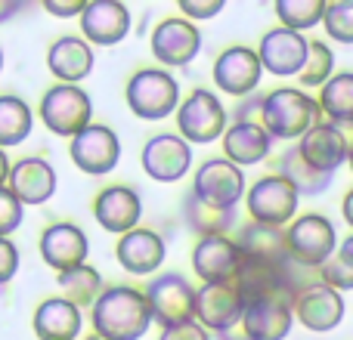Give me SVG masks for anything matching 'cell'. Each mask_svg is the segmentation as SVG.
Instances as JSON below:
<instances>
[{"label": "cell", "instance_id": "obj_41", "mask_svg": "<svg viewBox=\"0 0 353 340\" xmlns=\"http://www.w3.org/2000/svg\"><path fill=\"white\" fill-rule=\"evenodd\" d=\"M19 273V248L12 238H0V285L12 281V275Z\"/></svg>", "mask_w": 353, "mask_h": 340}, {"label": "cell", "instance_id": "obj_26", "mask_svg": "<svg viewBox=\"0 0 353 340\" xmlns=\"http://www.w3.org/2000/svg\"><path fill=\"white\" fill-rule=\"evenodd\" d=\"M220 142H223V158L239 167L261 164V161H267L270 149H273V136L257 121L226 124V130L220 134Z\"/></svg>", "mask_w": 353, "mask_h": 340}, {"label": "cell", "instance_id": "obj_43", "mask_svg": "<svg viewBox=\"0 0 353 340\" xmlns=\"http://www.w3.org/2000/svg\"><path fill=\"white\" fill-rule=\"evenodd\" d=\"M261 96L263 93H248V96H242V103L236 105L232 111H226V115L232 118V121H254V115L261 111Z\"/></svg>", "mask_w": 353, "mask_h": 340}, {"label": "cell", "instance_id": "obj_4", "mask_svg": "<svg viewBox=\"0 0 353 340\" xmlns=\"http://www.w3.org/2000/svg\"><path fill=\"white\" fill-rule=\"evenodd\" d=\"M338 248L335 223L323 213H301L285 226L288 260L304 269H319Z\"/></svg>", "mask_w": 353, "mask_h": 340}, {"label": "cell", "instance_id": "obj_35", "mask_svg": "<svg viewBox=\"0 0 353 340\" xmlns=\"http://www.w3.org/2000/svg\"><path fill=\"white\" fill-rule=\"evenodd\" d=\"M316 275H319L316 281L335 288V291H341V294L350 291L353 288V235L338 244L335 254L316 269Z\"/></svg>", "mask_w": 353, "mask_h": 340}, {"label": "cell", "instance_id": "obj_19", "mask_svg": "<svg viewBox=\"0 0 353 340\" xmlns=\"http://www.w3.org/2000/svg\"><path fill=\"white\" fill-rule=\"evenodd\" d=\"M56 186H59V176H56V167L50 164L47 158H37V155H28V158H19L10 164V176H6V189L19 198V204H47L56 195Z\"/></svg>", "mask_w": 353, "mask_h": 340}, {"label": "cell", "instance_id": "obj_10", "mask_svg": "<svg viewBox=\"0 0 353 340\" xmlns=\"http://www.w3.org/2000/svg\"><path fill=\"white\" fill-rule=\"evenodd\" d=\"M245 300L232 281H208V285L195 288V312L192 319L211 334H223L232 331L242 319Z\"/></svg>", "mask_w": 353, "mask_h": 340}, {"label": "cell", "instance_id": "obj_12", "mask_svg": "<svg viewBox=\"0 0 353 340\" xmlns=\"http://www.w3.org/2000/svg\"><path fill=\"white\" fill-rule=\"evenodd\" d=\"M344 310H347L344 306V294L323 285V281H310V285L301 288L292 297V316L307 331H316V334L335 331L344 319Z\"/></svg>", "mask_w": 353, "mask_h": 340}, {"label": "cell", "instance_id": "obj_8", "mask_svg": "<svg viewBox=\"0 0 353 340\" xmlns=\"http://www.w3.org/2000/svg\"><path fill=\"white\" fill-rule=\"evenodd\" d=\"M149 306V319L161 328L176 322H189L195 312V288L183 273H159L143 291Z\"/></svg>", "mask_w": 353, "mask_h": 340}, {"label": "cell", "instance_id": "obj_38", "mask_svg": "<svg viewBox=\"0 0 353 340\" xmlns=\"http://www.w3.org/2000/svg\"><path fill=\"white\" fill-rule=\"evenodd\" d=\"M25 207L19 204V198L10 192V189H0V238H10L12 232L22 226Z\"/></svg>", "mask_w": 353, "mask_h": 340}, {"label": "cell", "instance_id": "obj_27", "mask_svg": "<svg viewBox=\"0 0 353 340\" xmlns=\"http://www.w3.org/2000/svg\"><path fill=\"white\" fill-rule=\"evenodd\" d=\"M31 325L37 340H74L84 328V312L65 297H47L43 304H37Z\"/></svg>", "mask_w": 353, "mask_h": 340}, {"label": "cell", "instance_id": "obj_2", "mask_svg": "<svg viewBox=\"0 0 353 340\" xmlns=\"http://www.w3.org/2000/svg\"><path fill=\"white\" fill-rule=\"evenodd\" d=\"M316 121H319V105L307 90L279 87V90H270L261 96L257 124L273 140H298Z\"/></svg>", "mask_w": 353, "mask_h": 340}, {"label": "cell", "instance_id": "obj_47", "mask_svg": "<svg viewBox=\"0 0 353 340\" xmlns=\"http://www.w3.org/2000/svg\"><path fill=\"white\" fill-rule=\"evenodd\" d=\"M0 72H3V50H0Z\"/></svg>", "mask_w": 353, "mask_h": 340}, {"label": "cell", "instance_id": "obj_24", "mask_svg": "<svg viewBox=\"0 0 353 340\" xmlns=\"http://www.w3.org/2000/svg\"><path fill=\"white\" fill-rule=\"evenodd\" d=\"M239 263H242V254H239L232 235H205L192 248V273L201 279V285L232 281Z\"/></svg>", "mask_w": 353, "mask_h": 340}, {"label": "cell", "instance_id": "obj_33", "mask_svg": "<svg viewBox=\"0 0 353 340\" xmlns=\"http://www.w3.org/2000/svg\"><path fill=\"white\" fill-rule=\"evenodd\" d=\"M56 281H59L62 294L68 304H74L78 310H87L93 306V300L103 294V275L99 269H93L90 263H78V266L65 269V273H56Z\"/></svg>", "mask_w": 353, "mask_h": 340}, {"label": "cell", "instance_id": "obj_25", "mask_svg": "<svg viewBox=\"0 0 353 340\" xmlns=\"http://www.w3.org/2000/svg\"><path fill=\"white\" fill-rule=\"evenodd\" d=\"M93 47L78 34L56 37L47 50V68L56 84H81L93 72Z\"/></svg>", "mask_w": 353, "mask_h": 340}, {"label": "cell", "instance_id": "obj_34", "mask_svg": "<svg viewBox=\"0 0 353 340\" xmlns=\"http://www.w3.org/2000/svg\"><path fill=\"white\" fill-rule=\"evenodd\" d=\"M273 6L282 28H292L304 34V31L316 28L323 22L325 0H273Z\"/></svg>", "mask_w": 353, "mask_h": 340}, {"label": "cell", "instance_id": "obj_45", "mask_svg": "<svg viewBox=\"0 0 353 340\" xmlns=\"http://www.w3.org/2000/svg\"><path fill=\"white\" fill-rule=\"evenodd\" d=\"M10 164H12V161L6 158V149H0V189L6 186V176H10Z\"/></svg>", "mask_w": 353, "mask_h": 340}, {"label": "cell", "instance_id": "obj_30", "mask_svg": "<svg viewBox=\"0 0 353 340\" xmlns=\"http://www.w3.org/2000/svg\"><path fill=\"white\" fill-rule=\"evenodd\" d=\"M319 115H325L338 127L353 124V74L335 72L323 87H319Z\"/></svg>", "mask_w": 353, "mask_h": 340}, {"label": "cell", "instance_id": "obj_46", "mask_svg": "<svg viewBox=\"0 0 353 340\" xmlns=\"http://www.w3.org/2000/svg\"><path fill=\"white\" fill-rule=\"evenodd\" d=\"M344 223L353 226V195H347V198H344Z\"/></svg>", "mask_w": 353, "mask_h": 340}, {"label": "cell", "instance_id": "obj_31", "mask_svg": "<svg viewBox=\"0 0 353 340\" xmlns=\"http://www.w3.org/2000/svg\"><path fill=\"white\" fill-rule=\"evenodd\" d=\"M276 173H279L282 180L292 182V189L298 195H323L325 189L332 186V180H335V176L319 173V170H313L310 164H307V161L301 158L298 146H288L285 152L279 155V161H276Z\"/></svg>", "mask_w": 353, "mask_h": 340}, {"label": "cell", "instance_id": "obj_44", "mask_svg": "<svg viewBox=\"0 0 353 340\" xmlns=\"http://www.w3.org/2000/svg\"><path fill=\"white\" fill-rule=\"evenodd\" d=\"M28 3H31V0H0V25L10 22L12 16H19V12H22Z\"/></svg>", "mask_w": 353, "mask_h": 340}, {"label": "cell", "instance_id": "obj_11", "mask_svg": "<svg viewBox=\"0 0 353 340\" xmlns=\"http://www.w3.org/2000/svg\"><path fill=\"white\" fill-rule=\"evenodd\" d=\"M149 50H152L155 62L165 68H183L201 53V31L195 22L183 16H168L155 25L152 37H149Z\"/></svg>", "mask_w": 353, "mask_h": 340}, {"label": "cell", "instance_id": "obj_13", "mask_svg": "<svg viewBox=\"0 0 353 340\" xmlns=\"http://www.w3.org/2000/svg\"><path fill=\"white\" fill-rule=\"evenodd\" d=\"M245 170L226 158H208L192 180V192L214 207H236L245 198Z\"/></svg>", "mask_w": 353, "mask_h": 340}, {"label": "cell", "instance_id": "obj_20", "mask_svg": "<svg viewBox=\"0 0 353 340\" xmlns=\"http://www.w3.org/2000/svg\"><path fill=\"white\" fill-rule=\"evenodd\" d=\"M87 254H90V238L78 223L62 220L41 232V257L53 273H65L78 263H87Z\"/></svg>", "mask_w": 353, "mask_h": 340}, {"label": "cell", "instance_id": "obj_40", "mask_svg": "<svg viewBox=\"0 0 353 340\" xmlns=\"http://www.w3.org/2000/svg\"><path fill=\"white\" fill-rule=\"evenodd\" d=\"M159 340H211V331H205L195 319H189V322H176L161 328Z\"/></svg>", "mask_w": 353, "mask_h": 340}, {"label": "cell", "instance_id": "obj_22", "mask_svg": "<svg viewBox=\"0 0 353 340\" xmlns=\"http://www.w3.org/2000/svg\"><path fill=\"white\" fill-rule=\"evenodd\" d=\"M93 217L112 235L137 229L143 220V198L134 186H109L93 198Z\"/></svg>", "mask_w": 353, "mask_h": 340}, {"label": "cell", "instance_id": "obj_17", "mask_svg": "<svg viewBox=\"0 0 353 340\" xmlns=\"http://www.w3.org/2000/svg\"><path fill=\"white\" fill-rule=\"evenodd\" d=\"M211 74H214V87H217V90L242 99L257 90V84H261V78H263V68H261V59H257L254 50L236 43V47H226L223 53L217 56Z\"/></svg>", "mask_w": 353, "mask_h": 340}, {"label": "cell", "instance_id": "obj_29", "mask_svg": "<svg viewBox=\"0 0 353 340\" xmlns=\"http://www.w3.org/2000/svg\"><path fill=\"white\" fill-rule=\"evenodd\" d=\"M183 211V223L192 235L205 238V235H230V229L236 226V207H214L208 201H201L192 189H186L180 201Z\"/></svg>", "mask_w": 353, "mask_h": 340}, {"label": "cell", "instance_id": "obj_16", "mask_svg": "<svg viewBox=\"0 0 353 340\" xmlns=\"http://www.w3.org/2000/svg\"><path fill=\"white\" fill-rule=\"evenodd\" d=\"M307 43L310 41H307L301 31L276 25V28H270L267 34L261 37L254 53H257V59H261L263 72L276 74V78H294L307 59Z\"/></svg>", "mask_w": 353, "mask_h": 340}, {"label": "cell", "instance_id": "obj_37", "mask_svg": "<svg viewBox=\"0 0 353 340\" xmlns=\"http://www.w3.org/2000/svg\"><path fill=\"white\" fill-rule=\"evenodd\" d=\"M325 34L338 43H353V0H325L323 22Z\"/></svg>", "mask_w": 353, "mask_h": 340}, {"label": "cell", "instance_id": "obj_21", "mask_svg": "<svg viewBox=\"0 0 353 340\" xmlns=\"http://www.w3.org/2000/svg\"><path fill=\"white\" fill-rule=\"evenodd\" d=\"M245 331V340H285L294 325L292 316V300L288 297H263L245 304L242 319H239Z\"/></svg>", "mask_w": 353, "mask_h": 340}, {"label": "cell", "instance_id": "obj_14", "mask_svg": "<svg viewBox=\"0 0 353 340\" xmlns=\"http://www.w3.org/2000/svg\"><path fill=\"white\" fill-rule=\"evenodd\" d=\"M143 170L155 182H180L192 167V146L180 134H155L143 146Z\"/></svg>", "mask_w": 353, "mask_h": 340}, {"label": "cell", "instance_id": "obj_23", "mask_svg": "<svg viewBox=\"0 0 353 340\" xmlns=\"http://www.w3.org/2000/svg\"><path fill=\"white\" fill-rule=\"evenodd\" d=\"M115 257H118V263H121L124 273L155 275L161 269V263H165V257H168V244L155 229H143V226H137V229L124 232V235L118 238Z\"/></svg>", "mask_w": 353, "mask_h": 340}, {"label": "cell", "instance_id": "obj_9", "mask_svg": "<svg viewBox=\"0 0 353 340\" xmlns=\"http://www.w3.org/2000/svg\"><path fill=\"white\" fill-rule=\"evenodd\" d=\"M68 155H72L74 167L87 176H105L118 167L121 161V140L112 127L105 124H87L84 130L68 140Z\"/></svg>", "mask_w": 353, "mask_h": 340}, {"label": "cell", "instance_id": "obj_18", "mask_svg": "<svg viewBox=\"0 0 353 340\" xmlns=\"http://www.w3.org/2000/svg\"><path fill=\"white\" fill-rule=\"evenodd\" d=\"M78 19L81 34L90 47H115L130 34V10L121 0H87Z\"/></svg>", "mask_w": 353, "mask_h": 340}, {"label": "cell", "instance_id": "obj_32", "mask_svg": "<svg viewBox=\"0 0 353 340\" xmlns=\"http://www.w3.org/2000/svg\"><path fill=\"white\" fill-rule=\"evenodd\" d=\"M34 130V111L16 93L0 96V149H12L25 142Z\"/></svg>", "mask_w": 353, "mask_h": 340}, {"label": "cell", "instance_id": "obj_3", "mask_svg": "<svg viewBox=\"0 0 353 340\" xmlns=\"http://www.w3.org/2000/svg\"><path fill=\"white\" fill-rule=\"evenodd\" d=\"M124 99L137 118L161 121V118L174 115L176 103H180V84L168 68H140L130 74L128 87H124Z\"/></svg>", "mask_w": 353, "mask_h": 340}, {"label": "cell", "instance_id": "obj_28", "mask_svg": "<svg viewBox=\"0 0 353 340\" xmlns=\"http://www.w3.org/2000/svg\"><path fill=\"white\" fill-rule=\"evenodd\" d=\"M232 242H236L242 260H257V263H285L288 260L285 229H279V226L248 220L245 226H239Z\"/></svg>", "mask_w": 353, "mask_h": 340}, {"label": "cell", "instance_id": "obj_15", "mask_svg": "<svg viewBox=\"0 0 353 340\" xmlns=\"http://www.w3.org/2000/svg\"><path fill=\"white\" fill-rule=\"evenodd\" d=\"M294 146H298L301 158H304L313 170L329 173V176H335V170L341 167L344 161H347V155H350L347 134H344L338 124L323 121V118H319L310 130H304Z\"/></svg>", "mask_w": 353, "mask_h": 340}, {"label": "cell", "instance_id": "obj_7", "mask_svg": "<svg viewBox=\"0 0 353 340\" xmlns=\"http://www.w3.org/2000/svg\"><path fill=\"white\" fill-rule=\"evenodd\" d=\"M298 204H301V195L279 173H267L261 180H254L251 189H245V207H248L254 223L285 229L298 217Z\"/></svg>", "mask_w": 353, "mask_h": 340}, {"label": "cell", "instance_id": "obj_6", "mask_svg": "<svg viewBox=\"0 0 353 340\" xmlns=\"http://www.w3.org/2000/svg\"><path fill=\"white\" fill-rule=\"evenodd\" d=\"M37 115L50 134L72 140L93 121V99L87 96V90H81V84H53L41 96Z\"/></svg>", "mask_w": 353, "mask_h": 340}, {"label": "cell", "instance_id": "obj_1", "mask_svg": "<svg viewBox=\"0 0 353 340\" xmlns=\"http://www.w3.org/2000/svg\"><path fill=\"white\" fill-rule=\"evenodd\" d=\"M90 325L103 340H140L146 337L152 319L140 288L112 285L103 288V294L93 300Z\"/></svg>", "mask_w": 353, "mask_h": 340}, {"label": "cell", "instance_id": "obj_39", "mask_svg": "<svg viewBox=\"0 0 353 340\" xmlns=\"http://www.w3.org/2000/svg\"><path fill=\"white\" fill-rule=\"evenodd\" d=\"M176 6H180L183 19H189V22H208V19L223 12L226 0H176Z\"/></svg>", "mask_w": 353, "mask_h": 340}, {"label": "cell", "instance_id": "obj_42", "mask_svg": "<svg viewBox=\"0 0 353 340\" xmlns=\"http://www.w3.org/2000/svg\"><path fill=\"white\" fill-rule=\"evenodd\" d=\"M41 6L56 19H78L87 0H41Z\"/></svg>", "mask_w": 353, "mask_h": 340}, {"label": "cell", "instance_id": "obj_5", "mask_svg": "<svg viewBox=\"0 0 353 340\" xmlns=\"http://www.w3.org/2000/svg\"><path fill=\"white\" fill-rule=\"evenodd\" d=\"M174 118H176V134L192 146H208V142L220 140V134L226 130L230 124V115H226V105L220 103V96L214 90H192L186 99H180L174 109Z\"/></svg>", "mask_w": 353, "mask_h": 340}, {"label": "cell", "instance_id": "obj_36", "mask_svg": "<svg viewBox=\"0 0 353 340\" xmlns=\"http://www.w3.org/2000/svg\"><path fill=\"white\" fill-rule=\"evenodd\" d=\"M332 74H335V53H332V47L325 41H310L307 43V59L298 72L301 87H307V90L323 87Z\"/></svg>", "mask_w": 353, "mask_h": 340}]
</instances>
